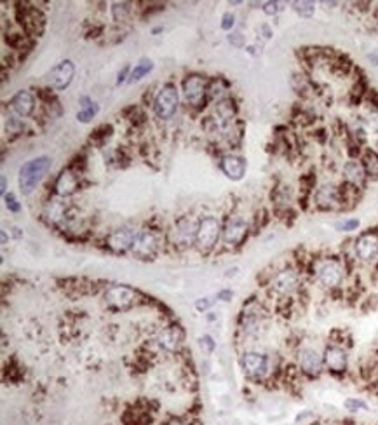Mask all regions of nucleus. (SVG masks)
Here are the masks:
<instances>
[{
  "label": "nucleus",
  "instance_id": "c03bdc74",
  "mask_svg": "<svg viewBox=\"0 0 378 425\" xmlns=\"http://www.w3.org/2000/svg\"><path fill=\"white\" fill-rule=\"evenodd\" d=\"M368 60L372 61V65H375V66H378V54L377 53H372V54H368Z\"/></svg>",
  "mask_w": 378,
  "mask_h": 425
},
{
  "label": "nucleus",
  "instance_id": "f03ea898",
  "mask_svg": "<svg viewBox=\"0 0 378 425\" xmlns=\"http://www.w3.org/2000/svg\"><path fill=\"white\" fill-rule=\"evenodd\" d=\"M51 159L47 155H40V157L32 159V161L25 162L20 169V190L23 195H30L37 188V185L42 182L46 173L51 169Z\"/></svg>",
  "mask_w": 378,
  "mask_h": 425
},
{
  "label": "nucleus",
  "instance_id": "a19ab883",
  "mask_svg": "<svg viewBox=\"0 0 378 425\" xmlns=\"http://www.w3.org/2000/svg\"><path fill=\"white\" fill-rule=\"evenodd\" d=\"M232 297H233L232 290H221V291H218V295H217L218 300H221V302H231Z\"/></svg>",
  "mask_w": 378,
  "mask_h": 425
},
{
  "label": "nucleus",
  "instance_id": "cd10ccee",
  "mask_svg": "<svg viewBox=\"0 0 378 425\" xmlns=\"http://www.w3.org/2000/svg\"><path fill=\"white\" fill-rule=\"evenodd\" d=\"M291 9L295 11L298 16L312 18L314 13H316V4L309 2V0H296V2H291Z\"/></svg>",
  "mask_w": 378,
  "mask_h": 425
},
{
  "label": "nucleus",
  "instance_id": "473e14b6",
  "mask_svg": "<svg viewBox=\"0 0 378 425\" xmlns=\"http://www.w3.org/2000/svg\"><path fill=\"white\" fill-rule=\"evenodd\" d=\"M129 13H131V4H128V2L114 4L112 14H114V20H116V21L126 20V16H128Z\"/></svg>",
  "mask_w": 378,
  "mask_h": 425
},
{
  "label": "nucleus",
  "instance_id": "b1692460",
  "mask_svg": "<svg viewBox=\"0 0 378 425\" xmlns=\"http://www.w3.org/2000/svg\"><path fill=\"white\" fill-rule=\"evenodd\" d=\"M44 216L51 225L61 223L66 218V204L63 201H49L44 208Z\"/></svg>",
  "mask_w": 378,
  "mask_h": 425
},
{
  "label": "nucleus",
  "instance_id": "9b49d317",
  "mask_svg": "<svg viewBox=\"0 0 378 425\" xmlns=\"http://www.w3.org/2000/svg\"><path fill=\"white\" fill-rule=\"evenodd\" d=\"M314 204L322 211H333V209L342 208V199H340V187L333 183H324L316 188L314 192Z\"/></svg>",
  "mask_w": 378,
  "mask_h": 425
},
{
  "label": "nucleus",
  "instance_id": "423d86ee",
  "mask_svg": "<svg viewBox=\"0 0 378 425\" xmlns=\"http://www.w3.org/2000/svg\"><path fill=\"white\" fill-rule=\"evenodd\" d=\"M322 357H324V368L329 375L342 376L349 371V350L343 345H340V343H328L324 347V350H322Z\"/></svg>",
  "mask_w": 378,
  "mask_h": 425
},
{
  "label": "nucleus",
  "instance_id": "f3484780",
  "mask_svg": "<svg viewBox=\"0 0 378 425\" xmlns=\"http://www.w3.org/2000/svg\"><path fill=\"white\" fill-rule=\"evenodd\" d=\"M206 87L207 82L202 75L192 73L187 75L183 80V94L190 105H201L202 99L206 98Z\"/></svg>",
  "mask_w": 378,
  "mask_h": 425
},
{
  "label": "nucleus",
  "instance_id": "2f4dec72",
  "mask_svg": "<svg viewBox=\"0 0 378 425\" xmlns=\"http://www.w3.org/2000/svg\"><path fill=\"white\" fill-rule=\"evenodd\" d=\"M98 112H99V106L96 105L94 101H92L91 105L86 106V109H80L79 110V113H77V121L84 122V124H86V122L91 121L92 117H94Z\"/></svg>",
  "mask_w": 378,
  "mask_h": 425
},
{
  "label": "nucleus",
  "instance_id": "c756f323",
  "mask_svg": "<svg viewBox=\"0 0 378 425\" xmlns=\"http://www.w3.org/2000/svg\"><path fill=\"white\" fill-rule=\"evenodd\" d=\"M359 227H361V221H359L358 218H343V220H339L335 223V230L343 232V234L355 232Z\"/></svg>",
  "mask_w": 378,
  "mask_h": 425
},
{
  "label": "nucleus",
  "instance_id": "72a5a7b5",
  "mask_svg": "<svg viewBox=\"0 0 378 425\" xmlns=\"http://www.w3.org/2000/svg\"><path fill=\"white\" fill-rule=\"evenodd\" d=\"M4 199H6V206H7V209H9L11 213H20L21 211V204L18 202L16 195H14L13 192H9V194L4 195Z\"/></svg>",
  "mask_w": 378,
  "mask_h": 425
},
{
  "label": "nucleus",
  "instance_id": "412c9836",
  "mask_svg": "<svg viewBox=\"0 0 378 425\" xmlns=\"http://www.w3.org/2000/svg\"><path fill=\"white\" fill-rule=\"evenodd\" d=\"M342 175L343 182L358 188L365 187L366 180H368L365 168H362V164L359 161H347L342 168Z\"/></svg>",
  "mask_w": 378,
  "mask_h": 425
},
{
  "label": "nucleus",
  "instance_id": "4468645a",
  "mask_svg": "<svg viewBox=\"0 0 378 425\" xmlns=\"http://www.w3.org/2000/svg\"><path fill=\"white\" fill-rule=\"evenodd\" d=\"M105 302L116 310H128L129 307L135 305L136 293L128 286H110L105 291Z\"/></svg>",
  "mask_w": 378,
  "mask_h": 425
},
{
  "label": "nucleus",
  "instance_id": "58836bf2",
  "mask_svg": "<svg viewBox=\"0 0 378 425\" xmlns=\"http://www.w3.org/2000/svg\"><path fill=\"white\" fill-rule=\"evenodd\" d=\"M228 42H231L232 46H236V47H243L244 46L243 33H239V32L231 33V35H228Z\"/></svg>",
  "mask_w": 378,
  "mask_h": 425
},
{
  "label": "nucleus",
  "instance_id": "20e7f679",
  "mask_svg": "<svg viewBox=\"0 0 378 425\" xmlns=\"http://www.w3.org/2000/svg\"><path fill=\"white\" fill-rule=\"evenodd\" d=\"M296 368L302 373L303 376L310 380L319 378L322 373L326 371L324 368V357H322L321 350H317L316 347L303 345L300 347L296 352Z\"/></svg>",
  "mask_w": 378,
  "mask_h": 425
},
{
  "label": "nucleus",
  "instance_id": "393cba45",
  "mask_svg": "<svg viewBox=\"0 0 378 425\" xmlns=\"http://www.w3.org/2000/svg\"><path fill=\"white\" fill-rule=\"evenodd\" d=\"M228 91V84L225 82L224 79H213L207 82L206 87V98L211 99V101H224L225 94H227Z\"/></svg>",
  "mask_w": 378,
  "mask_h": 425
},
{
  "label": "nucleus",
  "instance_id": "39448f33",
  "mask_svg": "<svg viewBox=\"0 0 378 425\" xmlns=\"http://www.w3.org/2000/svg\"><path fill=\"white\" fill-rule=\"evenodd\" d=\"M352 254L359 264H373L378 260V230L370 228V230L361 232L358 238L352 241Z\"/></svg>",
  "mask_w": 378,
  "mask_h": 425
},
{
  "label": "nucleus",
  "instance_id": "6ab92c4d",
  "mask_svg": "<svg viewBox=\"0 0 378 425\" xmlns=\"http://www.w3.org/2000/svg\"><path fill=\"white\" fill-rule=\"evenodd\" d=\"M56 194L59 197H70L79 190V173L72 168H66L59 173L56 178Z\"/></svg>",
  "mask_w": 378,
  "mask_h": 425
},
{
  "label": "nucleus",
  "instance_id": "2eb2a0df",
  "mask_svg": "<svg viewBox=\"0 0 378 425\" xmlns=\"http://www.w3.org/2000/svg\"><path fill=\"white\" fill-rule=\"evenodd\" d=\"M138 232H140L138 228H135V227L117 228V230H114L112 234L106 238V246H109L112 251H116V253H126V251H131Z\"/></svg>",
  "mask_w": 378,
  "mask_h": 425
},
{
  "label": "nucleus",
  "instance_id": "f8f14e48",
  "mask_svg": "<svg viewBox=\"0 0 378 425\" xmlns=\"http://www.w3.org/2000/svg\"><path fill=\"white\" fill-rule=\"evenodd\" d=\"M199 230V221L192 220V218H183L175 225V228L171 230V241L175 246L188 247L192 244H195Z\"/></svg>",
  "mask_w": 378,
  "mask_h": 425
},
{
  "label": "nucleus",
  "instance_id": "49530a36",
  "mask_svg": "<svg viewBox=\"0 0 378 425\" xmlns=\"http://www.w3.org/2000/svg\"><path fill=\"white\" fill-rule=\"evenodd\" d=\"M373 150H375V152L378 154V135H377V140H375V149H373Z\"/></svg>",
  "mask_w": 378,
  "mask_h": 425
},
{
  "label": "nucleus",
  "instance_id": "a211bd4d",
  "mask_svg": "<svg viewBox=\"0 0 378 425\" xmlns=\"http://www.w3.org/2000/svg\"><path fill=\"white\" fill-rule=\"evenodd\" d=\"M220 168L221 171L225 173L227 178L233 180V182H239V180H243L244 175H246L248 166H246V161H244V157H240V155H236V154H228L225 155V157H221Z\"/></svg>",
  "mask_w": 378,
  "mask_h": 425
},
{
  "label": "nucleus",
  "instance_id": "bb28decb",
  "mask_svg": "<svg viewBox=\"0 0 378 425\" xmlns=\"http://www.w3.org/2000/svg\"><path fill=\"white\" fill-rule=\"evenodd\" d=\"M152 68H154V61H152L150 58H143V60H140L138 65L131 70V75H129L128 82H138V80H142L143 77L152 72Z\"/></svg>",
  "mask_w": 378,
  "mask_h": 425
},
{
  "label": "nucleus",
  "instance_id": "c9c22d12",
  "mask_svg": "<svg viewBox=\"0 0 378 425\" xmlns=\"http://www.w3.org/2000/svg\"><path fill=\"white\" fill-rule=\"evenodd\" d=\"M233 25H236V16H233L232 13H225L224 16H221V30L231 32Z\"/></svg>",
  "mask_w": 378,
  "mask_h": 425
},
{
  "label": "nucleus",
  "instance_id": "f257e3e1",
  "mask_svg": "<svg viewBox=\"0 0 378 425\" xmlns=\"http://www.w3.org/2000/svg\"><path fill=\"white\" fill-rule=\"evenodd\" d=\"M346 265L335 257L316 258L312 264V277L326 291H335L342 288L346 281Z\"/></svg>",
  "mask_w": 378,
  "mask_h": 425
},
{
  "label": "nucleus",
  "instance_id": "6e6552de",
  "mask_svg": "<svg viewBox=\"0 0 378 425\" xmlns=\"http://www.w3.org/2000/svg\"><path fill=\"white\" fill-rule=\"evenodd\" d=\"M221 228L220 220L214 216H204L201 221H199V230H197V239H195V246H197L199 251L202 253H207V251L213 250L217 246L218 239H220Z\"/></svg>",
  "mask_w": 378,
  "mask_h": 425
},
{
  "label": "nucleus",
  "instance_id": "0eeeda50",
  "mask_svg": "<svg viewBox=\"0 0 378 425\" xmlns=\"http://www.w3.org/2000/svg\"><path fill=\"white\" fill-rule=\"evenodd\" d=\"M240 368L251 380H263L270 373V357L260 350H246L240 356Z\"/></svg>",
  "mask_w": 378,
  "mask_h": 425
},
{
  "label": "nucleus",
  "instance_id": "9d476101",
  "mask_svg": "<svg viewBox=\"0 0 378 425\" xmlns=\"http://www.w3.org/2000/svg\"><path fill=\"white\" fill-rule=\"evenodd\" d=\"M248 232H250V227H248L246 220L240 214H231L227 223H225L224 232H221V239L227 246H240L246 241Z\"/></svg>",
  "mask_w": 378,
  "mask_h": 425
},
{
  "label": "nucleus",
  "instance_id": "ea45409f",
  "mask_svg": "<svg viewBox=\"0 0 378 425\" xmlns=\"http://www.w3.org/2000/svg\"><path fill=\"white\" fill-rule=\"evenodd\" d=\"M211 305H213V300H211V298H199V300L195 302V307H197L199 312H204V310L209 309Z\"/></svg>",
  "mask_w": 378,
  "mask_h": 425
},
{
  "label": "nucleus",
  "instance_id": "7c9ffc66",
  "mask_svg": "<svg viewBox=\"0 0 378 425\" xmlns=\"http://www.w3.org/2000/svg\"><path fill=\"white\" fill-rule=\"evenodd\" d=\"M112 125H102V128H98L96 129L94 133H92V136H91V140H94L96 143H98V145H103V143L106 142V140L110 138V136H112Z\"/></svg>",
  "mask_w": 378,
  "mask_h": 425
},
{
  "label": "nucleus",
  "instance_id": "79ce46f5",
  "mask_svg": "<svg viewBox=\"0 0 378 425\" xmlns=\"http://www.w3.org/2000/svg\"><path fill=\"white\" fill-rule=\"evenodd\" d=\"M129 75H131V72H129V66H124V68L118 72L117 84H122V82H126V80H129Z\"/></svg>",
  "mask_w": 378,
  "mask_h": 425
},
{
  "label": "nucleus",
  "instance_id": "dca6fc26",
  "mask_svg": "<svg viewBox=\"0 0 378 425\" xmlns=\"http://www.w3.org/2000/svg\"><path fill=\"white\" fill-rule=\"evenodd\" d=\"M73 75H75V65H73L70 60H65L61 63H58L53 70L47 75V82L53 90L56 91H63L72 84Z\"/></svg>",
  "mask_w": 378,
  "mask_h": 425
},
{
  "label": "nucleus",
  "instance_id": "4be33fe9",
  "mask_svg": "<svg viewBox=\"0 0 378 425\" xmlns=\"http://www.w3.org/2000/svg\"><path fill=\"white\" fill-rule=\"evenodd\" d=\"M9 105L11 110H13L18 117H28L32 116L33 109H35V99H33L32 92L23 90L13 96Z\"/></svg>",
  "mask_w": 378,
  "mask_h": 425
},
{
  "label": "nucleus",
  "instance_id": "a18cd8bd",
  "mask_svg": "<svg viewBox=\"0 0 378 425\" xmlns=\"http://www.w3.org/2000/svg\"><path fill=\"white\" fill-rule=\"evenodd\" d=\"M7 180H6V176H2V195H6L7 194Z\"/></svg>",
  "mask_w": 378,
  "mask_h": 425
},
{
  "label": "nucleus",
  "instance_id": "f704fd0d",
  "mask_svg": "<svg viewBox=\"0 0 378 425\" xmlns=\"http://www.w3.org/2000/svg\"><path fill=\"white\" fill-rule=\"evenodd\" d=\"M262 11L267 14V16H276V14L281 11V4L279 2H265V4H262Z\"/></svg>",
  "mask_w": 378,
  "mask_h": 425
},
{
  "label": "nucleus",
  "instance_id": "4c0bfd02",
  "mask_svg": "<svg viewBox=\"0 0 378 425\" xmlns=\"http://www.w3.org/2000/svg\"><path fill=\"white\" fill-rule=\"evenodd\" d=\"M199 342H201L202 350L206 349V352H213V350H214V342H213V338H211L209 335L201 336V340H199Z\"/></svg>",
  "mask_w": 378,
  "mask_h": 425
},
{
  "label": "nucleus",
  "instance_id": "a878e982",
  "mask_svg": "<svg viewBox=\"0 0 378 425\" xmlns=\"http://www.w3.org/2000/svg\"><path fill=\"white\" fill-rule=\"evenodd\" d=\"M361 164L370 180H378V154L373 149H366L361 155Z\"/></svg>",
  "mask_w": 378,
  "mask_h": 425
},
{
  "label": "nucleus",
  "instance_id": "7ed1b4c3",
  "mask_svg": "<svg viewBox=\"0 0 378 425\" xmlns=\"http://www.w3.org/2000/svg\"><path fill=\"white\" fill-rule=\"evenodd\" d=\"M302 286V276L295 267H283L272 273L269 281V291L276 298H291Z\"/></svg>",
  "mask_w": 378,
  "mask_h": 425
},
{
  "label": "nucleus",
  "instance_id": "ddd939ff",
  "mask_svg": "<svg viewBox=\"0 0 378 425\" xmlns=\"http://www.w3.org/2000/svg\"><path fill=\"white\" fill-rule=\"evenodd\" d=\"M159 250V239L157 235L154 234L152 230H140L138 235H136V241L133 244L131 253L135 254L138 260H150V258L155 257Z\"/></svg>",
  "mask_w": 378,
  "mask_h": 425
},
{
  "label": "nucleus",
  "instance_id": "aec40b11",
  "mask_svg": "<svg viewBox=\"0 0 378 425\" xmlns=\"http://www.w3.org/2000/svg\"><path fill=\"white\" fill-rule=\"evenodd\" d=\"M157 343L166 352H178L183 345V331L178 326H168L157 336Z\"/></svg>",
  "mask_w": 378,
  "mask_h": 425
},
{
  "label": "nucleus",
  "instance_id": "5701e85b",
  "mask_svg": "<svg viewBox=\"0 0 378 425\" xmlns=\"http://www.w3.org/2000/svg\"><path fill=\"white\" fill-rule=\"evenodd\" d=\"M21 23L25 25V28H27L28 33L39 37L40 33L44 32V25H46V20H44V14L40 13L39 9L27 7V9H25L23 18H21Z\"/></svg>",
  "mask_w": 378,
  "mask_h": 425
},
{
  "label": "nucleus",
  "instance_id": "37998d69",
  "mask_svg": "<svg viewBox=\"0 0 378 425\" xmlns=\"http://www.w3.org/2000/svg\"><path fill=\"white\" fill-rule=\"evenodd\" d=\"M260 30H262V33H263V37H265V39H270V37H272V30H270V27L269 25H262L260 27Z\"/></svg>",
  "mask_w": 378,
  "mask_h": 425
},
{
  "label": "nucleus",
  "instance_id": "1a4fd4ad",
  "mask_svg": "<svg viewBox=\"0 0 378 425\" xmlns=\"http://www.w3.org/2000/svg\"><path fill=\"white\" fill-rule=\"evenodd\" d=\"M178 105H180V94H178L176 86L173 84H166L161 91H159L157 98L154 101L155 116L159 119H171L176 113Z\"/></svg>",
  "mask_w": 378,
  "mask_h": 425
},
{
  "label": "nucleus",
  "instance_id": "e433bc0d",
  "mask_svg": "<svg viewBox=\"0 0 378 425\" xmlns=\"http://www.w3.org/2000/svg\"><path fill=\"white\" fill-rule=\"evenodd\" d=\"M21 129H23V122L14 119V117H9V121H7V131L21 133Z\"/></svg>",
  "mask_w": 378,
  "mask_h": 425
},
{
  "label": "nucleus",
  "instance_id": "c85d7f7f",
  "mask_svg": "<svg viewBox=\"0 0 378 425\" xmlns=\"http://www.w3.org/2000/svg\"><path fill=\"white\" fill-rule=\"evenodd\" d=\"M343 408L347 413H362L370 412V405L361 398H347L343 401Z\"/></svg>",
  "mask_w": 378,
  "mask_h": 425
}]
</instances>
